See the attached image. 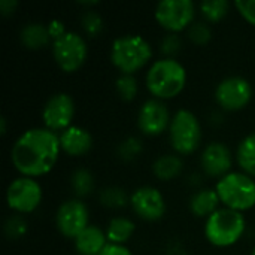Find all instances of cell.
Listing matches in <instances>:
<instances>
[{"mask_svg":"<svg viewBox=\"0 0 255 255\" xmlns=\"http://www.w3.org/2000/svg\"><path fill=\"white\" fill-rule=\"evenodd\" d=\"M154 16L169 33H179L194 22L196 4L193 0H161L155 6Z\"/></svg>","mask_w":255,"mask_h":255,"instance_id":"cell-9","label":"cell"},{"mask_svg":"<svg viewBox=\"0 0 255 255\" xmlns=\"http://www.w3.org/2000/svg\"><path fill=\"white\" fill-rule=\"evenodd\" d=\"M236 163L241 172L255 178V133L245 136L236 149Z\"/></svg>","mask_w":255,"mask_h":255,"instance_id":"cell-22","label":"cell"},{"mask_svg":"<svg viewBox=\"0 0 255 255\" xmlns=\"http://www.w3.org/2000/svg\"><path fill=\"white\" fill-rule=\"evenodd\" d=\"M215 191L224 208L244 214L255 206V179L241 170H232L218 179Z\"/></svg>","mask_w":255,"mask_h":255,"instance_id":"cell-5","label":"cell"},{"mask_svg":"<svg viewBox=\"0 0 255 255\" xmlns=\"http://www.w3.org/2000/svg\"><path fill=\"white\" fill-rule=\"evenodd\" d=\"M130 206L133 212L145 221H158L167 211V203L163 193L152 185L136 188L130 194Z\"/></svg>","mask_w":255,"mask_h":255,"instance_id":"cell-13","label":"cell"},{"mask_svg":"<svg viewBox=\"0 0 255 255\" xmlns=\"http://www.w3.org/2000/svg\"><path fill=\"white\" fill-rule=\"evenodd\" d=\"M220 197L215 188H200L191 194L188 208L191 214L197 218H209L215 211L220 209Z\"/></svg>","mask_w":255,"mask_h":255,"instance_id":"cell-18","label":"cell"},{"mask_svg":"<svg viewBox=\"0 0 255 255\" xmlns=\"http://www.w3.org/2000/svg\"><path fill=\"white\" fill-rule=\"evenodd\" d=\"M87 55V40L76 31H67L52 42L54 61L66 73H73L79 70L84 66Z\"/></svg>","mask_w":255,"mask_h":255,"instance_id":"cell-7","label":"cell"},{"mask_svg":"<svg viewBox=\"0 0 255 255\" xmlns=\"http://www.w3.org/2000/svg\"><path fill=\"white\" fill-rule=\"evenodd\" d=\"M75 250L78 255H99L109 244L103 229L90 224L75 241Z\"/></svg>","mask_w":255,"mask_h":255,"instance_id":"cell-17","label":"cell"},{"mask_svg":"<svg viewBox=\"0 0 255 255\" xmlns=\"http://www.w3.org/2000/svg\"><path fill=\"white\" fill-rule=\"evenodd\" d=\"M43 199L40 184L34 178L18 176L12 179L6 188V203L15 214L24 215L34 212Z\"/></svg>","mask_w":255,"mask_h":255,"instance_id":"cell-8","label":"cell"},{"mask_svg":"<svg viewBox=\"0 0 255 255\" xmlns=\"http://www.w3.org/2000/svg\"><path fill=\"white\" fill-rule=\"evenodd\" d=\"M19 40L24 48L27 49H42L52 43V39L49 36L48 27L42 22H28L25 24L19 31Z\"/></svg>","mask_w":255,"mask_h":255,"instance_id":"cell-19","label":"cell"},{"mask_svg":"<svg viewBox=\"0 0 255 255\" xmlns=\"http://www.w3.org/2000/svg\"><path fill=\"white\" fill-rule=\"evenodd\" d=\"M167 131L170 146L178 155H190L196 152L203 139L202 123L197 115L188 109H179L172 115Z\"/></svg>","mask_w":255,"mask_h":255,"instance_id":"cell-6","label":"cell"},{"mask_svg":"<svg viewBox=\"0 0 255 255\" xmlns=\"http://www.w3.org/2000/svg\"><path fill=\"white\" fill-rule=\"evenodd\" d=\"M199 9L206 22H220L229 13L230 3L227 0H205Z\"/></svg>","mask_w":255,"mask_h":255,"instance_id":"cell-25","label":"cell"},{"mask_svg":"<svg viewBox=\"0 0 255 255\" xmlns=\"http://www.w3.org/2000/svg\"><path fill=\"white\" fill-rule=\"evenodd\" d=\"M184 161L178 154H163L152 163V173L160 181H173L181 175Z\"/></svg>","mask_w":255,"mask_h":255,"instance_id":"cell-20","label":"cell"},{"mask_svg":"<svg viewBox=\"0 0 255 255\" xmlns=\"http://www.w3.org/2000/svg\"><path fill=\"white\" fill-rule=\"evenodd\" d=\"M99 255H133V253L126 247V245H115V244H108L105 250Z\"/></svg>","mask_w":255,"mask_h":255,"instance_id":"cell-34","label":"cell"},{"mask_svg":"<svg viewBox=\"0 0 255 255\" xmlns=\"http://www.w3.org/2000/svg\"><path fill=\"white\" fill-rule=\"evenodd\" d=\"M70 187H72L76 199L82 200V197L90 196L96 188V181H94L93 173L84 167L76 169L70 176Z\"/></svg>","mask_w":255,"mask_h":255,"instance_id":"cell-23","label":"cell"},{"mask_svg":"<svg viewBox=\"0 0 255 255\" xmlns=\"http://www.w3.org/2000/svg\"><path fill=\"white\" fill-rule=\"evenodd\" d=\"M7 131V120L6 117H0V134L4 136Z\"/></svg>","mask_w":255,"mask_h":255,"instance_id":"cell-36","label":"cell"},{"mask_svg":"<svg viewBox=\"0 0 255 255\" xmlns=\"http://www.w3.org/2000/svg\"><path fill=\"white\" fill-rule=\"evenodd\" d=\"M143 151V143L139 137H134V136H130L127 139H124L118 148H117V154L121 160L124 161H131V160H136L140 152Z\"/></svg>","mask_w":255,"mask_h":255,"instance_id":"cell-27","label":"cell"},{"mask_svg":"<svg viewBox=\"0 0 255 255\" xmlns=\"http://www.w3.org/2000/svg\"><path fill=\"white\" fill-rule=\"evenodd\" d=\"M200 166L208 176L221 179L230 173L233 167V155L230 148L223 142L208 143L202 151Z\"/></svg>","mask_w":255,"mask_h":255,"instance_id":"cell-15","label":"cell"},{"mask_svg":"<svg viewBox=\"0 0 255 255\" xmlns=\"http://www.w3.org/2000/svg\"><path fill=\"white\" fill-rule=\"evenodd\" d=\"M233 4L244 19L255 27V0H235Z\"/></svg>","mask_w":255,"mask_h":255,"instance_id":"cell-32","label":"cell"},{"mask_svg":"<svg viewBox=\"0 0 255 255\" xmlns=\"http://www.w3.org/2000/svg\"><path fill=\"white\" fill-rule=\"evenodd\" d=\"M3 232H4L6 238L10 239V241L21 239L27 233V221H25V218L22 215H19V214L10 215L3 224Z\"/></svg>","mask_w":255,"mask_h":255,"instance_id":"cell-28","label":"cell"},{"mask_svg":"<svg viewBox=\"0 0 255 255\" xmlns=\"http://www.w3.org/2000/svg\"><path fill=\"white\" fill-rule=\"evenodd\" d=\"M247 230V220L242 212L220 208L205 221V238L217 248H229L238 244Z\"/></svg>","mask_w":255,"mask_h":255,"instance_id":"cell-4","label":"cell"},{"mask_svg":"<svg viewBox=\"0 0 255 255\" xmlns=\"http://www.w3.org/2000/svg\"><path fill=\"white\" fill-rule=\"evenodd\" d=\"M99 202L102 203V206L109 209H123L130 203V196L124 188L108 187L99 193Z\"/></svg>","mask_w":255,"mask_h":255,"instance_id":"cell-24","label":"cell"},{"mask_svg":"<svg viewBox=\"0 0 255 255\" xmlns=\"http://www.w3.org/2000/svg\"><path fill=\"white\" fill-rule=\"evenodd\" d=\"M115 90L117 94L120 96V99H123L124 102H131L136 99L137 93H139V84L137 79L133 75H120L115 79Z\"/></svg>","mask_w":255,"mask_h":255,"instance_id":"cell-26","label":"cell"},{"mask_svg":"<svg viewBox=\"0 0 255 255\" xmlns=\"http://www.w3.org/2000/svg\"><path fill=\"white\" fill-rule=\"evenodd\" d=\"M18 7V0H0V13L3 16H12Z\"/></svg>","mask_w":255,"mask_h":255,"instance_id":"cell-35","label":"cell"},{"mask_svg":"<svg viewBox=\"0 0 255 255\" xmlns=\"http://www.w3.org/2000/svg\"><path fill=\"white\" fill-rule=\"evenodd\" d=\"M81 6H96L99 1H96V0H93V1H78Z\"/></svg>","mask_w":255,"mask_h":255,"instance_id":"cell-37","label":"cell"},{"mask_svg":"<svg viewBox=\"0 0 255 255\" xmlns=\"http://www.w3.org/2000/svg\"><path fill=\"white\" fill-rule=\"evenodd\" d=\"M182 40L178 33H167L160 43V51L167 57V58H175V55L181 51Z\"/></svg>","mask_w":255,"mask_h":255,"instance_id":"cell-31","label":"cell"},{"mask_svg":"<svg viewBox=\"0 0 255 255\" xmlns=\"http://www.w3.org/2000/svg\"><path fill=\"white\" fill-rule=\"evenodd\" d=\"M61 151L70 157H82L93 148L91 133L81 126H70L60 134Z\"/></svg>","mask_w":255,"mask_h":255,"instance_id":"cell-16","label":"cell"},{"mask_svg":"<svg viewBox=\"0 0 255 255\" xmlns=\"http://www.w3.org/2000/svg\"><path fill=\"white\" fill-rule=\"evenodd\" d=\"M88 226L90 211L81 199H67L57 208L55 227L66 239L75 241Z\"/></svg>","mask_w":255,"mask_h":255,"instance_id":"cell-11","label":"cell"},{"mask_svg":"<svg viewBox=\"0 0 255 255\" xmlns=\"http://www.w3.org/2000/svg\"><path fill=\"white\" fill-rule=\"evenodd\" d=\"M251 255H255V247L253 248V251H251Z\"/></svg>","mask_w":255,"mask_h":255,"instance_id":"cell-38","label":"cell"},{"mask_svg":"<svg viewBox=\"0 0 255 255\" xmlns=\"http://www.w3.org/2000/svg\"><path fill=\"white\" fill-rule=\"evenodd\" d=\"M75 117V100L69 93L60 91L52 94L42 108V123L43 127L61 133L69 128Z\"/></svg>","mask_w":255,"mask_h":255,"instance_id":"cell-12","label":"cell"},{"mask_svg":"<svg viewBox=\"0 0 255 255\" xmlns=\"http://www.w3.org/2000/svg\"><path fill=\"white\" fill-rule=\"evenodd\" d=\"M172 121L170 111L163 100L148 99L137 112V127L145 136H160L169 130Z\"/></svg>","mask_w":255,"mask_h":255,"instance_id":"cell-14","label":"cell"},{"mask_svg":"<svg viewBox=\"0 0 255 255\" xmlns=\"http://www.w3.org/2000/svg\"><path fill=\"white\" fill-rule=\"evenodd\" d=\"M151 43L140 34H124L111 45V61L123 75H134L152 58Z\"/></svg>","mask_w":255,"mask_h":255,"instance_id":"cell-3","label":"cell"},{"mask_svg":"<svg viewBox=\"0 0 255 255\" xmlns=\"http://www.w3.org/2000/svg\"><path fill=\"white\" fill-rule=\"evenodd\" d=\"M187 36L194 45H206L212 39V28L206 21H194L187 28Z\"/></svg>","mask_w":255,"mask_h":255,"instance_id":"cell-30","label":"cell"},{"mask_svg":"<svg viewBox=\"0 0 255 255\" xmlns=\"http://www.w3.org/2000/svg\"><path fill=\"white\" fill-rule=\"evenodd\" d=\"M145 84L154 99L166 102L182 93L187 84V70L179 60L163 57L149 66Z\"/></svg>","mask_w":255,"mask_h":255,"instance_id":"cell-2","label":"cell"},{"mask_svg":"<svg viewBox=\"0 0 255 255\" xmlns=\"http://www.w3.org/2000/svg\"><path fill=\"white\" fill-rule=\"evenodd\" d=\"M46 27H48V31H49V36H51L52 42L67 33V30L64 27V22L61 19H51L46 24Z\"/></svg>","mask_w":255,"mask_h":255,"instance_id":"cell-33","label":"cell"},{"mask_svg":"<svg viewBox=\"0 0 255 255\" xmlns=\"http://www.w3.org/2000/svg\"><path fill=\"white\" fill-rule=\"evenodd\" d=\"M61 152L60 136L45 127L21 133L10 148V161L21 176L39 178L49 173Z\"/></svg>","mask_w":255,"mask_h":255,"instance_id":"cell-1","label":"cell"},{"mask_svg":"<svg viewBox=\"0 0 255 255\" xmlns=\"http://www.w3.org/2000/svg\"><path fill=\"white\" fill-rule=\"evenodd\" d=\"M253 85L244 76H227L221 79L215 88V102L227 112L245 109L253 100Z\"/></svg>","mask_w":255,"mask_h":255,"instance_id":"cell-10","label":"cell"},{"mask_svg":"<svg viewBox=\"0 0 255 255\" xmlns=\"http://www.w3.org/2000/svg\"><path fill=\"white\" fill-rule=\"evenodd\" d=\"M81 27L87 36H90V37L99 36L103 30V18L100 16L99 12H96L93 9L85 10L81 16Z\"/></svg>","mask_w":255,"mask_h":255,"instance_id":"cell-29","label":"cell"},{"mask_svg":"<svg viewBox=\"0 0 255 255\" xmlns=\"http://www.w3.org/2000/svg\"><path fill=\"white\" fill-rule=\"evenodd\" d=\"M134 230H136V226L130 218H127V217H114L106 224L105 233H106V238H108L109 244L126 245L131 239Z\"/></svg>","mask_w":255,"mask_h":255,"instance_id":"cell-21","label":"cell"}]
</instances>
